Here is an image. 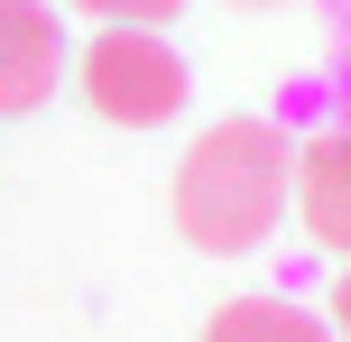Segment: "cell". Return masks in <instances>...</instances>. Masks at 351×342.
Instances as JSON below:
<instances>
[{
  "label": "cell",
  "instance_id": "cell-5",
  "mask_svg": "<svg viewBox=\"0 0 351 342\" xmlns=\"http://www.w3.org/2000/svg\"><path fill=\"white\" fill-rule=\"evenodd\" d=\"M204 342H333V324L305 315L296 296H231V306H213Z\"/></svg>",
  "mask_w": 351,
  "mask_h": 342
},
{
  "label": "cell",
  "instance_id": "cell-7",
  "mask_svg": "<svg viewBox=\"0 0 351 342\" xmlns=\"http://www.w3.org/2000/svg\"><path fill=\"white\" fill-rule=\"evenodd\" d=\"M333 333L351 342V259H342V278H333Z\"/></svg>",
  "mask_w": 351,
  "mask_h": 342
},
{
  "label": "cell",
  "instance_id": "cell-4",
  "mask_svg": "<svg viewBox=\"0 0 351 342\" xmlns=\"http://www.w3.org/2000/svg\"><path fill=\"white\" fill-rule=\"evenodd\" d=\"M305 213V232L324 241V250L351 259V130H324V139L296 148V195H287Z\"/></svg>",
  "mask_w": 351,
  "mask_h": 342
},
{
  "label": "cell",
  "instance_id": "cell-3",
  "mask_svg": "<svg viewBox=\"0 0 351 342\" xmlns=\"http://www.w3.org/2000/svg\"><path fill=\"white\" fill-rule=\"evenodd\" d=\"M65 74L56 0H0V111H37Z\"/></svg>",
  "mask_w": 351,
  "mask_h": 342
},
{
  "label": "cell",
  "instance_id": "cell-6",
  "mask_svg": "<svg viewBox=\"0 0 351 342\" xmlns=\"http://www.w3.org/2000/svg\"><path fill=\"white\" fill-rule=\"evenodd\" d=\"M65 10H93L102 28H167L185 0H65Z\"/></svg>",
  "mask_w": 351,
  "mask_h": 342
},
{
  "label": "cell",
  "instance_id": "cell-2",
  "mask_svg": "<svg viewBox=\"0 0 351 342\" xmlns=\"http://www.w3.org/2000/svg\"><path fill=\"white\" fill-rule=\"evenodd\" d=\"M74 74H84V102L102 111V121H121V130L176 121L185 93H194V74H185V56H176L167 28H102Z\"/></svg>",
  "mask_w": 351,
  "mask_h": 342
},
{
  "label": "cell",
  "instance_id": "cell-8",
  "mask_svg": "<svg viewBox=\"0 0 351 342\" xmlns=\"http://www.w3.org/2000/svg\"><path fill=\"white\" fill-rule=\"evenodd\" d=\"M342 102H351V93H342ZM342 130H351V121H342Z\"/></svg>",
  "mask_w": 351,
  "mask_h": 342
},
{
  "label": "cell",
  "instance_id": "cell-1",
  "mask_svg": "<svg viewBox=\"0 0 351 342\" xmlns=\"http://www.w3.org/2000/svg\"><path fill=\"white\" fill-rule=\"evenodd\" d=\"M287 195H296V148H287L278 121L259 111H231L176 167V232L204 259H250L268 232H278Z\"/></svg>",
  "mask_w": 351,
  "mask_h": 342
}]
</instances>
